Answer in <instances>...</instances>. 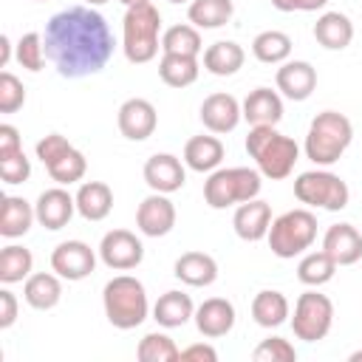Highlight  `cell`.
<instances>
[{
  "instance_id": "obj_1",
  "label": "cell",
  "mask_w": 362,
  "mask_h": 362,
  "mask_svg": "<svg viewBox=\"0 0 362 362\" xmlns=\"http://www.w3.org/2000/svg\"><path fill=\"white\" fill-rule=\"evenodd\" d=\"M42 45L59 76L82 79L107 65L116 42L107 20L93 6H71L45 23Z\"/></svg>"
},
{
  "instance_id": "obj_2",
  "label": "cell",
  "mask_w": 362,
  "mask_h": 362,
  "mask_svg": "<svg viewBox=\"0 0 362 362\" xmlns=\"http://www.w3.org/2000/svg\"><path fill=\"white\" fill-rule=\"evenodd\" d=\"M246 153H249V158H255L260 175L272 178V181L288 178L300 158L297 141L291 136L277 133L274 124H255L246 136Z\"/></svg>"
},
{
  "instance_id": "obj_3",
  "label": "cell",
  "mask_w": 362,
  "mask_h": 362,
  "mask_svg": "<svg viewBox=\"0 0 362 362\" xmlns=\"http://www.w3.org/2000/svg\"><path fill=\"white\" fill-rule=\"evenodd\" d=\"M158 48H161V11L153 6V0L127 6L122 20V51L127 62L144 65L156 59Z\"/></svg>"
},
{
  "instance_id": "obj_4",
  "label": "cell",
  "mask_w": 362,
  "mask_h": 362,
  "mask_svg": "<svg viewBox=\"0 0 362 362\" xmlns=\"http://www.w3.org/2000/svg\"><path fill=\"white\" fill-rule=\"evenodd\" d=\"M102 305H105L107 322L113 328H119V331L139 328L147 320V314H150L144 283L136 280L133 274H116V277H110L105 283V288H102Z\"/></svg>"
},
{
  "instance_id": "obj_5",
  "label": "cell",
  "mask_w": 362,
  "mask_h": 362,
  "mask_svg": "<svg viewBox=\"0 0 362 362\" xmlns=\"http://www.w3.org/2000/svg\"><path fill=\"white\" fill-rule=\"evenodd\" d=\"M354 124L339 110H322L311 119L305 133V156L317 167H331L342 158V153L351 147Z\"/></svg>"
},
{
  "instance_id": "obj_6",
  "label": "cell",
  "mask_w": 362,
  "mask_h": 362,
  "mask_svg": "<svg viewBox=\"0 0 362 362\" xmlns=\"http://www.w3.org/2000/svg\"><path fill=\"white\" fill-rule=\"evenodd\" d=\"M260 170L252 167H218L204 181V201L212 209H226L260 195Z\"/></svg>"
},
{
  "instance_id": "obj_7",
  "label": "cell",
  "mask_w": 362,
  "mask_h": 362,
  "mask_svg": "<svg viewBox=\"0 0 362 362\" xmlns=\"http://www.w3.org/2000/svg\"><path fill=\"white\" fill-rule=\"evenodd\" d=\"M266 240H269L272 255H277L283 260H291V257H297V255H303L305 249L314 246V240H317V215L305 206L288 209V212L272 218Z\"/></svg>"
},
{
  "instance_id": "obj_8",
  "label": "cell",
  "mask_w": 362,
  "mask_h": 362,
  "mask_svg": "<svg viewBox=\"0 0 362 362\" xmlns=\"http://www.w3.org/2000/svg\"><path fill=\"white\" fill-rule=\"evenodd\" d=\"M294 195L300 204L305 206H317V209H328V212H339L348 206L351 189L348 184L331 173V170H305L294 178Z\"/></svg>"
},
{
  "instance_id": "obj_9",
  "label": "cell",
  "mask_w": 362,
  "mask_h": 362,
  "mask_svg": "<svg viewBox=\"0 0 362 362\" xmlns=\"http://www.w3.org/2000/svg\"><path fill=\"white\" fill-rule=\"evenodd\" d=\"M331 325H334V303L317 288L303 291L294 303V317H291L294 337L303 342H320L328 337Z\"/></svg>"
},
{
  "instance_id": "obj_10",
  "label": "cell",
  "mask_w": 362,
  "mask_h": 362,
  "mask_svg": "<svg viewBox=\"0 0 362 362\" xmlns=\"http://www.w3.org/2000/svg\"><path fill=\"white\" fill-rule=\"evenodd\" d=\"M99 257L113 272H130L144 260V243L130 229H110L99 240Z\"/></svg>"
},
{
  "instance_id": "obj_11",
  "label": "cell",
  "mask_w": 362,
  "mask_h": 362,
  "mask_svg": "<svg viewBox=\"0 0 362 362\" xmlns=\"http://www.w3.org/2000/svg\"><path fill=\"white\" fill-rule=\"evenodd\" d=\"M51 269L62 280H71V283L85 280L96 269V252L85 240H62L51 252Z\"/></svg>"
},
{
  "instance_id": "obj_12",
  "label": "cell",
  "mask_w": 362,
  "mask_h": 362,
  "mask_svg": "<svg viewBox=\"0 0 362 362\" xmlns=\"http://www.w3.org/2000/svg\"><path fill=\"white\" fill-rule=\"evenodd\" d=\"M116 122H119V133H122L124 139H130V141H144V139H150V136L156 133V127H158V113H156V107H153L150 99L133 96V99L122 102Z\"/></svg>"
},
{
  "instance_id": "obj_13",
  "label": "cell",
  "mask_w": 362,
  "mask_h": 362,
  "mask_svg": "<svg viewBox=\"0 0 362 362\" xmlns=\"http://www.w3.org/2000/svg\"><path fill=\"white\" fill-rule=\"evenodd\" d=\"M136 226L147 238H164L175 226V204L164 192H150L136 209Z\"/></svg>"
},
{
  "instance_id": "obj_14",
  "label": "cell",
  "mask_w": 362,
  "mask_h": 362,
  "mask_svg": "<svg viewBox=\"0 0 362 362\" xmlns=\"http://www.w3.org/2000/svg\"><path fill=\"white\" fill-rule=\"evenodd\" d=\"M144 184L153 189V192H164V195H173L178 192L184 184H187V170L181 164L178 156L173 153H156L144 161Z\"/></svg>"
},
{
  "instance_id": "obj_15",
  "label": "cell",
  "mask_w": 362,
  "mask_h": 362,
  "mask_svg": "<svg viewBox=\"0 0 362 362\" xmlns=\"http://www.w3.org/2000/svg\"><path fill=\"white\" fill-rule=\"evenodd\" d=\"M277 90L291 102H305L317 88V68L305 59H286L274 74Z\"/></svg>"
},
{
  "instance_id": "obj_16",
  "label": "cell",
  "mask_w": 362,
  "mask_h": 362,
  "mask_svg": "<svg viewBox=\"0 0 362 362\" xmlns=\"http://www.w3.org/2000/svg\"><path fill=\"white\" fill-rule=\"evenodd\" d=\"M243 119V107L232 93H209L201 102V122L209 133H232Z\"/></svg>"
},
{
  "instance_id": "obj_17",
  "label": "cell",
  "mask_w": 362,
  "mask_h": 362,
  "mask_svg": "<svg viewBox=\"0 0 362 362\" xmlns=\"http://www.w3.org/2000/svg\"><path fill=\"white\" fill-rule=\"evenodd\" d=\"M34 212H37V223L57 232L62 226H68V221L74 218L76 212V198L65 189V187H51L45 192H40L37 204H34Z\"/></svg>"
},
{
  "instance_id": "obj_18",
  "label": "cell",
  "mask_w": 362,
  "mask_h": 362,
  "mask_svg": "<svg viewBox=\"0 0 362 362\" xmlns=\"http://www.w3.org/2000/svg\"><path fill=\"white\" fill-rule=\"evenodd\" d=\"M192 320H195L198 334H204L206 339H218V337H226L235 328L238 314H235V305L226 297H209L195 308Z\"/></svg>"
},
{
  "instance_id": "obj_19",
  "label": "cell",
  "mask_w": 362,
  "mask_h": 362,
  "mask_svg": "<svg viewBox=\"0 0 362 362\" xmlns=\"http://www.w3.org/2000/svg\"><path fill=\"white\" fill-rule=\"evenodd\" d=\"M232 226H235V235L246 243H257L269 235V226H272V206L260 198H252V201H243L238 204L235 215H232Z\"/></svg>"
},
{
  "instance_id": "obj_20",
  "label": "cell",
  "mask_w": 362,
  "mask_h": 362,
  "mask_svg": "<svg viewBox=\"0 0 362 362\" xmlns=\"http://www.w3.org/2000/svg\"><path fill=\"white\" fill-rule=\"evenodd\" d=\"M322 252H328L337 266H354L362 260V232L354 223H334L322 235Z\"/></svg>"
},
{
  "instance_id": "obj_21",
  "label": "cell",
  "mask_w": 362,
  "mask_h": 362,
  "mask_svg": "<svg viewBox=\"0 0 362 362\" xmlns=\"http://www.w3.org/2000/svg\"><path fill=\"white\" fill-rule=\"evenodd\" d=\"M173 274L184 283V286H192V288H204V286H212L218 280V263L212 255L206 252H184L175 266H173Z\"/></svg>"
},
{
  "instance_id": "obj_22",
  "label": "cell",
  "mask_w": 362,
  "mask_h": 362,
  "mask_svg": "<svg viewBox=\"0 0 362 362\" xmlns=\"http://www.w3.org/2000/svg\"><path fill=\"white\" fill-rule=\"evenodd\" d=\"M314 40L328 51H342L354 40V23L342 11H322L314 23Z\"/></svg>"
},
{
  "instance_id": "obj_23",
  "label": "cell",
  "mask_w": 362,
  "mask_h": 362,
  "mask_svg": "<svg viewBox=\"0 0 362 362\" xmlns=\"http://www.w3.org/2000/svg\"><path fill=\"white\" fill-rule=\"evenodd\" d=\"M240 107H243V119L252 127L255 124H277L283 119V99L272 88H255V90H249V96L240 102Z\"/></svg>"
},
{
  "instance_id": "obj_24",
  "label": "cell",
  "mask_w": 362,
  "mask_h": 362,
  "mask_svg": "<svg viewBox=\"0 0 362 362\" xmlns=\"http://www.w3.org/2000/svg\"><path fill=\"white\" fill-rule=\"evenodd\" d=\"M23 297L31 308L37 311H51L59 300H62V277L51 269V272H37L28 274L25 286H23Z\"/></svg>"
},
{
  "instance_id": "obj_25",
  "label": "cell",
  "mask_w": 362,
  "mask_h": 362,
  "mask_svg": "<svg viewBox=\"0 0 362 362\" xmlns=\"http://www.w3.org/2000/svg\"><path fill=\"white\" fill-rule=\"evenodd\" d=\"M223 141L218 136H192L184 144V164L195 173H212L223 161Z\"/></svg>"
},
{
  "instance_id": "obj_26",
  "label": "cell",
  "mask_w": 362,
  "mask_h": 362,
  "mask_svg": "<svg viewBox=\"0 0 362 362\" xmlns=\"http://www.w3.org/2000/svg\"><path fill=\"white\" fill-rule=\"evenodd\" d=\"M76 212L85 221H105L113 209V189L105 181H85L76 189Z\"/></svg>"
},
{
  "instance_id": "obj_27",
  "label": "cell",
  "mask_w": 362,
  "mask_h": 362,
  "mask_svg": "<svg viewBox=\"0 0 362 362\" xmlns=\"http://www.w3.org/2000/svg\"><path fill=\"white\" fill-rule=\"evenodd\" d=\"M195 317V305H192V297L184 294V291H164L156 305H153V320L161 325V328H181L187 325L189 320Z\"/></svg>"
},
{
  "instance_id": "obj_28",
  "label": "cell",
  "mask_w": 362,
  "mask_h": 362,
  "mask_svg": "<svg viewBox=\"0 0 362 362\" xmlns=\"http://www.w3.org/2000/svg\"><path fill=\"white\" fill-rule=\"evenodd\" d=\"M34 221H37L34 204H28L20 195H6L3 198V206H0V235L3 238H8V240L23 238L31 229Z\"/></svg>"
},
{
  "instance_id": "obj_29",
  "label": "cell",
  "mask_w": 362,
  "mask_h": 362,
  "mask_svg": "<svg viewBox=\"0 0 362 362\" xmlns=\"http://www.w3.org/2000/svg\"><path fill=\"white\" fill-rule=\"evenodd\" d=\"M246 51L235 40H218L204 51V68L212 76H232L243 68Z\"/></svg>"
},
{
  "instance_id": "obj_30",
  "label": "cell",
  "mask_w": 362,
  "mask_h": 362,
  "mask_svg": "<svg viewBox=\"0 0 362 362\" xmlns=\"http://www.w3.org/2000/svg\"><path fill=\"white\" fill-rule=\"evenodd\" d=\"M288 314H291V305H288L283 291L263 288L252 300V320L260 328H277V325H283L288 320Z\"/></svg>"
},
{
  "instance_id": "obj_31",
  "label": "cell",
  "mask_w": 362,
  "mask_h": 362,
  "mask_svg": "<svg viewBox=\"0 0 362 362\" xmlns=\"http://www.w3.org/2000/svg\"><path fill=\"white\" fill-rule=\"evenodd\" d=\"M201 62L198 57H184V54H164L158 59V76L170 88H187L198 79Z\"/></svg>"
},
{
  "instance_id": "obj_32",
  "label": "cell",
  "mask_w": 362,
  "mask_h": 362,
  "mask_svg": "<svg viewBox=\"0 0 362 362\" xmlns=\"http://www.w3.org/2000/svg\"><path fill=\"white\" fill-rule=\"evenodd\" d=\"M252 54H255L257 62L283 65V62L291 57V37H288L286 31H277V28L260 31V34L252 40Z\"/></svg>"
},
{
  "instance_id": "obj_33",
  "label": "cell",
  "mask_w": 362,
  "mask_h": 362,
  "mask_svg": "<svg viewBox=\"0 0 362 362\" xmlns=\"http://www.w3.org/2000/svg\"><path fill=\"white\" fill-rule=\"evenodd\" d=\"M235 14V6L232 0H189V8H187V17L195 28H221L232 20Z\"/></svg>"
},
{
  "instance_id": "obj_34",
  "label": "cell",
  "mask_w": 362,
  "mask_h": 362,
  "mask_svg": "<svg viewBox=\"0 0 362 362\" xmlns=\"http://www.w3.org/2000/svg\"><path fill=\"white\" fill-rule=\"evenodd\" d=\"M337 263L331 260V255L328 252H308V255H303L300 257V263H297V280L303 283V286H308V288H320V286H325L328 280H334V274H337Z\"/></svg>"
},
{
  "instance_id": "obj_35",
  "label": "cell",
  "mask_w": 362,
  "mask_h": 362,
  "mask_svg": "<svg viewBox=\"0 0 362 362\" xmlns=\"http://www.w3.org/2000/svg\"><path fill=\"white\" fill-rule=\"evenodd\" d=\"M31 269H34V255H31V249L17 246V243H8V246L0 252V283H3V286L28 280Z\"/></svg>"
},
{
  "instance_id": "obj_36",
  "label": "cell",
  "mask_w": 362,
  "mask_h": 362,
  "mask_svg": "<svg viewBox=\"0 0 362 362\" xmlns=\"http://www.w3.org/2000/svg\"><path fill=\"white\" fill-rule=\"evenodd\" d=\"M161 51L164 54H184V57H198L204 51L201 42V28H195L192 23H178L173 28H167L161 34Z\"/></svg>"
},
{
  "instance_id": "obj_37",
  "label": "cell",
  "mask_w": 362,
  "mask_h": 362,
  "mask_svg": "<svg viewBox=\"0 0 362 362\" xmlns=\"http://www.w3.org/2000/svg\"><path fill=\"white\" fill-rule=\"evenodd\" d=\"M48 175L59 184V187H68V184H76V181H82L85 178V173H88V158H85V153H79L74 144L57 158V161H51L48 167Z\"/></svg>"
},
{
  "instance_id": "obj_38",
  "label": "cell",
  "mask_w": 362,
  "mask_h": 362,
  "mask_svg": "<svg viewBox=\"0 0 362 362\" xmlns=\"http://www.w3.org/2000/svg\"><path fill=\"white\" fill-rule=\"evenodd\" d=\"M136 356L141 362H175V359H181V351L167 334L150 331V334L141 337V342L136 348Z\"/></svg>"
},
{
  "instance_id": "obj_39",
  "label": "cell",
  "mask_w": 362,
  "mask_h": 362,
  "mask_svg": "<svg viewBox=\"0 0 362 362\" xmlns=\"http://www.w3.org/2000/svg\"><path fill=\"white\" fill-rule=\"evenodd\" d=\"M14 57H17V62H20L25 71H31V74L42 71V65H45V59H48V57H45V45H42V34H40V31L23 34V37L17 40Z\"/></svg>"
},
{
  "instance_id": "obj_40",
  "label": "cell",
  "mask_w": 362,
  "mask_h": 362,
  "mask_svg": "<svg viewBox=\"0 0 362 362\" xmlns=\"http://www.w3.org/2000/svg\"><path fill=\"white\" fill-rule=\"evenodd\" d=\"M252 359L255 362H294L297 359V351L288 339L283 337H266L255 351H252Z\"/></svg>"
},
{
  "instance_id": "obj_41",
  "label": "cell",
  "mask_w": 362,
  "mask_h": 362,
  "mask_svg": "<svg viewBox=\"0 0 362 362\" xmlns=\"http://www.w3.org/2000/svg\"><path fill=\"white\" fill-rule=\"evenodd\" d=\"M25 105V85L11 74H0V113H17Z\"/></svg>"
},
{
  "instance_id": "obj_42",
  "label": "cell",
  "mask_w": 362,
  "mask_h": 362,
  "mask_svg": "<svg viewBox=\"0 0 362 362\" xmlns=\"http://www.w3.org/2000/svg\"><path fill=\"white\" fill-rule=\"evenodd\" d=\"M0 175H3L6 184H25L28 175H31V161H28V156H25L23 150H17V153L0 158Z\"/></svg>"
},
{
  "instance_id": "obj_43",
  "label": "cell",
  "mask_w": 362,
  "mask_h": 362,
  "mask_svg": "<svg viewBox=\"0 0 362 362\" xmlns=\"http://www.w3.org/2000/svg\"><path fill=\"white\" fill-rule=\"evenodd\" d=\"M68 147H71V141H68L65 136H59V133H48V136H42V139L37 141V158L48 167V164L57 161Z\"/></svg>"
},
{
  "instance_id": "obj_44",
  "label": "cell",
  "mask_w": 362,
  "mask_h": 362,
  "mask_svg": "<svg viewBox=\"0 0 362 362\" xmlns=\"http://www.w3.org/2000/svg\"><path fill=\"white\" fill-rule=\"evenodd\" d=\"M23 150V139H20V130L14 124H0V158L11 156Z\"/></svg>"
},
{
  "instance_id": "obj_45",
  "label": "cell",
  "mask_w": 362,
  "mask_h": 362,
  "mask_svg": "<svg viewBox=\"0 0 362 362\" xmlns=\"http://www.w3.org/2000/svg\"><path fill=\"white\" fill-rule=\"evenodd\" d=\"M17 297L3 286L0 288V328H11L14 320H17Z\"/></svg>"
},
{
  "instance_id": "obj_46",
  "label": "cell",
  "mask_w": 362,
  "mask_h": 362,
  "mask_svg": "<svg viewBox=\"0 0 362 362\" xmlns=\"http://www.w3.org/2000/svg\"><path fill=\"white\" fill-rule=\"evenodd\" d=\"M181 359H187V362H215L218 359V351L212 348V345H206V342H195V345H187L184 351H181Z\"/></svg>"
},
{
  "instance_id": "obj_47",
  "label": "cell",
  "mask_w": 362,
  "mask_h": 362,
  "mask_svg": "<svg viewBox=\"0 0 362 362\" xmlns=\"http://www.w3.org/2000/svg\"><path fill=\"white\" fill-rule=\"evenodd\" d=\"M8 59H11V40L3 34V37H0V68H6Z\"/></svg>"
},
{
  "instance_id": "obj_48",
  "label": "cell",
  "mask_w": 362,
  "mask_h": 362,
  "mask_svg": "<svg viewBox=\"0 0 362 362\" xmlns=\"http://www.w3.org/2000/svg\"><path fill=\"white\" fill-rule=\"evenodd\" d=\"M325 6H328V0H300L297 11H320V8H325Z\"/></svg>"
},
{
  "instance_id": "obj_49",
  "label": "cell",
  "mask_w": 362,
  "mask_h": 362,
  "mask_svg": "<svg viewBox=\"0 0 362 362\" xmlns=\"http://www.w3.org/2000/svg\"><path fill=\"white\" fill-rule=\"evenodd\" d=\"M272 6H274L277 11H297L300 0H272Z\"/></svg>"
},
{
  "instance_id": "obj_50",
  "label": "cell",
  "mask_w": 362,
  "mask_h": 362,
  "mask_svg": "<svg viewBox=\"0 0 362 362\" xmlns=\"http://www.w3.org/2000/svg\"><path fill=\"white\" fill-rule=\"evenodd\" d=\"M348 359H351V362H362V351H354Z\"/></svg>"
},
{
  "instance_id": "obj_51",
  "label": "cell",
  "mask_w": 362,
  "mask_h": 362,
  "mask_svg": "<svg viewBox=\"0 0 362 362\" xmlns=\"http://www.w3.org/2000/svg\"><path fill=\"white\" fill-rule=\"evenodd\" d=\"M105 3H107V0H85V6H93V8H96V6H105Z\"/></svg>"
},
{
  "instance_id": "obj_52",
  "label": "cell",
  "mask_w": 362,
  "mask_h": 362,
  "mask_svg": "<svg viewBox=\"0 0 362 362\" xmlns=\"http://www.w3.org/2000/svg\"><path fill=\"white\" fill-rule=\"evenodd\" d=\"M119 3H124V6H136V3H147V0H119Z\"/></svg>"
},
{
  "instance_id": "obj_53",
  "label": "cell",
  "mask_w": 362,
  "mask_h": 362,
  "mask_svg": "<svg viewBox=\"0 0 362 362\" xmlns=\"http://www.w3.org/2000/svg\"><path fill=\"white\" fill-rule=\"evenodd\" d=\"M170 3H187V0H170Z\"/></svg>"
},
{
  "instance_id": "obj_54",
  "label": "cell",
  "mask_w": 362,
  "mask_h": 362,
  "mask_svg": "<svg viewBox=\"0 0 362 362\" xmlns=\"http://www.w3.org/2000/svg\"><path fill=\"white\" fill-rule=\"evenodd\" d=\"M37 3H45V0H37Z\"/></svg>"
}]
</instances>
